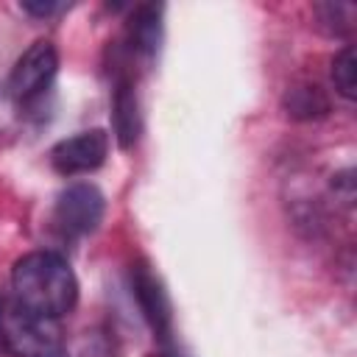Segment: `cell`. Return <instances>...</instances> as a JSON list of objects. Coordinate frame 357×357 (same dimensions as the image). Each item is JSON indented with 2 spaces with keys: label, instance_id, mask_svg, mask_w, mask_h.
Returning <instances> with one entry per match:
<instances>
[{
  "label": "cell",
  "instance_id": "obj_2",
  "mask_svg": "<svg viewBox=\"0 0 357 357\" xmlns=\"http://www.w3.org/2000/svg\"><path fill=\"white\" fill-rule=\"evenodd\" d=\"M0 343L14 357H67L56 318L36 315L14 298H0Z\"/></svg>",
  "mask_w": 357,
  "mask_h": 357
},
{
  "label": "cell",
  "instance_id": "obj_1",
  "mask_svg": "<svg viewBox=\"0 0 357 357\" xmlns=\"http://www.w3.org/2000/svg\"><path fill=\"white\" fill-rule=\"evenodd\" d=\"M11 290L14 301L25 310L45 315V318H61L73 312L78 301V282L70 268V262L56 251H31L20 257L11 268Z\"/></svg>",
  "mask_w": 357,
  "mask_h": 357
},
{
  "label": "cell",
  "instance_id": "obj_11",
  "mask_svg": "<svg viewBox=\"0 0 357 357\" xmlns=\"http://www.w3.org/2000/svg\"><path fill=\"white\" fill-rule=\"evenodd\" d=\"M351 8L354 6H349V3H321V6H315V14H318L321 25H326L329 33H346L349 25L340 22V14H346Z\"/></svg>",
  "mask_w": 357,
  "mask_h": 357
},
{
  "label": "cell",
  "instance_id": "obj_7",
  "mask_svg": "<svg viewBox=\"0 0 357 357\" xmlns=\"http://www.w3.org/2000/svg\"><path fill=\"white\" fill-rule=\"evenodd\" d=\"M112 123H114V137L120 148H131L139 139L142 131V117H139V100L131 78H117L114 84V98H112Z\"/></svg>",
  "mask_w": 357,
  "mask_h": 357
},
{
  "label": "cell",
  "instance_id": "obj_4",
  "mask_svg": "<svg viewBox=\"0 0 357 357\" xmlns=\"http://www.w3.org/2000/svg\"><path fill=\"white\" fill-rule=\"evenodd\" d=\"M56 70H59V53H56L53 42H47V39L33 42L17 59V64L11 70V78H8L11 98L20 100V103L33 100L36 95H42L50 86Z\"/></svg>",
  "mask_w": 357,
  "mask_h": 357
},
{
  "label": "cell",
  "instance_id": "obj_3",
  "mask_svg": "<svg viewBox=\"0 0 357 357\" xmlns=\"http://www.w3.org/2000/svg\"><path fill=\"white\" fill-rule=\"evenodd\" d=\"M103 192L89 181H78L59 192L53 223L64 237H84L98 229V223L103 220Z\"/></svg>",
  "mask_w": 357,
  "mask_h": 357
},
{
  "label": "cell",
  "instance_id": "obj_9",
  "mask_svg": "<svg viewBox=\"0 0 357 357\" xmlns=\"http://www.w3.org/2000/svg\"><path fill=\"white\" fill-rule=\"evenodd\" d=\"M284 109L293 120H318L329 112V98L318 84H296L284 92Z\"/></svg>",
  "mask_w": 357,
  "mask_h": 357
},
{
  "label": "cell",
  "instance_id": "obj_6",
  "mask_svg": "<svg viewBox=\"0 0 357 357\" xmlns=\"http://www.w3.org/2000/svg\"><path fill=\"white\" fill-rule=\"evenodd\" d=\"M109 153V134L103 128L81 131L75 137H67L50 148V165L61 176H78L100 167Z\"/></svg>",
  "mask_w": 357,
  "mask_h": 357
},
{
  "label": "cell",
  "instance_id": "obj_13",
  "mask_svg": "<svg viewBox=\"0 0 357 357\" xmlns=\"http://www.w3.org/2000/svg\"><path fill=\"white\" fill-rule=\"evenodd\" d=\"M159 357H187L176 343H167V346H162V351H159Z\"/></svg>",
  "mask_w": 357,
  "mask_h": 357
},
{
  "label": "cell",
  "instance_id": "obj_10",
  "mask_svg": "<svg viewBox=\"0 0 357 357\" xmlns=\"http://www.w3.org/2000/svg\"><path fill=\"white\" fill-rule=\"evenodd\" d=\"M332 84L346 100L357 98V50H354V45H346L332 59Z\"/></svg>",
  "mask_w": 357,
  "mask_h": 357
},
{
  "label": "cell",
  "instance_id": "obj_12",
  "mask_svg": "<svg viewBox=\"0 0 357 357\" xmlns=\"http://www.w3.org/2000/svg\"><path fill=\"white\" fill-rule=\"evenodd\" d=\"M20 6H22V11H28L31 17H50V14H56V11L64 8L61 3H53V0H25V3H20Z\"/></svg>",
  "mask_w": 357,
  "mask_h": 357
},
{
  "label": "cell",
  "instance_id": "obj_8",
  "mask_svg": "<svg viewBox=\"0 0 357 357\" xmlns=\"http://www.w3.org/2000/svg\"><path fill=\"white\" fill-rule=\"evenodd\" d=\"M128 42L142 56H153L159 50V42H162V6L142 3V6H137L131 11Z\"/></svg>",
  "mask_w": 357,
  "mask_h": 357
},
{
  "label": "cell",
  "instance_id": "obj_5",
  "mask_svg": "<svg viewBox=\"0 0 357 357\" xmlns=\"http://www.w3.org/2000/svg\"><path fill=\"white\" fill-rule=\"evenodd\" d=\"M131 290H134L139 312L145 315L153 337L162 346L173 343V307H170L167 290H165L162 279L145 262H137L131 268Z\"/></svg>",
  "mask_w": 357,
  "mask_h": 357
}]
</instances>
